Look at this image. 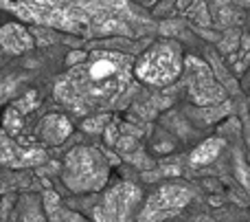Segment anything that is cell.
<instances>
[{
    "label": "cell",
    "mask_w": 250,
    "mask_h": 222,
    "mask_svg": "<svg viewBox=\"0 0 250 222\" xmlns=\"http://www.w3.org/2000/svg\"><path fill=\"white\" fill-rule=\"evenodd\" d=\"M129 82V66L121 55L114 53H97L82 66L79 70L70 73L57 86V97L64 101L82 99L90 104H112L119 92Z\"/></svg>",
    "instance_id": "cell-1"
},
{
    "label": "cell",
    "mask_w": 250,
    "mask_h": 222,
    "mask_svg": "<svg viewBox=\"0 0 250 222\" xmlns=\"http://www.w3.org/2000/svg\"><path fill=\"white\" fill-rule=\"evenodd\" d=\"M180 66V51L176 44H156L138 60L134 73L138 79L151 84V86H163V84L171 82L173 77H178Z\"/></svg>",
    "instance_id": "cell-2"
},
{
    "label": "cell",
    "mask_w": 250,
    "mask_h": 222,
    "mask_svg": "<svg viewBox=\"0 0 250 222\" xmlns=\"http://www.w3.org/2000/svg\"><path fill=\"white\" fill-rule=\"evenodd\" d=\"M44 158L42 152L38 150H20L16 143L9 141L7 134H0V163L11 167H22V165H33Z\"/></svg>",
    "instance_id": "cell-3"
},
{
    "label": "cell",
    "mask_w": 250,
    "mask_h": 222,
    "mask_svg": "<svg viewBox=\"0 0 250 222\" xmlns=\"http://www.w3.org/2000/svg\"><path fill=\"white\" fill-rule=\"evenodd\" d=\"M33 46V40H31L29 31L20 24H4L0 29V48L11 55L18 53H24Z\"/></svg>",
    "instance_id": "cell-4"
},
{
    "label": "cell",
    "mask_w": 250,
    "mask_h": 222,
    "mask_svg": "<svg viewBox=\"0 0 250 222\" xmlns=\"http://www.w3.org/2000/svg\"><path fill=\"white\" fill-rule=\"evenodd\" d=\"M68 134H70V123H68L66 117L48 114V117L40 123V139L46 141V143H51V145L62 143Z\"/></svg>",
    "instance_id": "cell-5"
},
{
    "label": "cell",
    "mask_w": 250,
    "mask_h": 222,
    "mask_svg": "<svg viewBox=\"0 0 250 222\" xmlns=\"http://www.w3.org/2000/svg\"><path fill=\"white\" fill-rule=\"evenodd\" d=\"M220 150H222V141H217V139L204 141L202 145H198V148L193 150L191 163H193V165H207V163L215 161V158L220 156Z\"/></svg>",
    "instance_id": "cell-6"
},
{
    "label": "cell",
    "mask_w": 250,
    "mask_h": 222,
    "mask_svg": "<svg viewBox=\"0 0 250 222\" xmlns=\"http://www.w3.org/2000/svg\"><path fill=\"white\" fill-rule=\"evenodd\" d=\"M22 112L24 110L20 108V106H11V108L4 112V119H2V128L7 134L16 136L18 132L22 130Z\"/></svg>",
    "instance_id": "cell-7"
},
{
    "label": "cell",
    "mask_w": 250,
    "mask_h": 222,
    "mask_svg": "<svg viewBox=\"0 0 250 222\" xmlns=\"http://www.w3.org/2000/svg\"><path fill=\"white\" fill-rule=\"evenodd\" d=\"M13 86H16V82H2V84H0V104H2V101L11 95Z\"/></svg>",
    "instance_id": "cell-8"
},
{
    "label": "cell",
    "mask_w": 250,
    "mask_h": 222,
    "mask_svg": "<svg viewBox=\"0 0 250 222\" xmlns=\"http://www.w3.org/2000/svg\"><path fill=\"white\" fill-rule=\"evenodd\" d=\"M246 183H248V187H250V174H248V178H246Z\"/></svg>",
    "instance_id": "cell-9"
}]
</instances>
